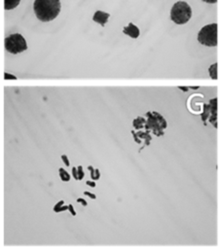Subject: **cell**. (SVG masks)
Segmentation results:
<instances>
[{
  "instance_id": "cell-1",
  "label": "cell",
  "mask_w": 219,
  "mask_h": 249,
  "mask_svg": "<svg viewBox=\"0 0 219 249\" xmlns=\"http://www.w3.org/2000/svg\"><path fill=\"white\" fill-rule=\"evenodd\" d=\"M59 0H34L33 11L37 18L43 22L55 19L60 12Z\"/></svg>"
},
{
  "instance_id": "cell-2",
  "label": "cell",
  "mask_w": 219,
  "mask_h": 249,
  "mask_svg": "<svg viewBox=\"0 0 219 249\" xmlns=\"http://www.w3.org/2000/svg\"><path fill=\"white\" fill-rule=\"evenodd\" d=\"M192 17V9L185 1H178L173 4L170 10V18L176 24L187 23Z\"/></svg>"
},
{
  "instance_id": "cell-3",
  "label": "cell",
  "mask_w": 219,
  "mask_h": 249,
  "mask_svg": "<svg viewBox=\"0 0 219 249\" xmlns=\"http://www.w3.org/2000/svg\"><path fill=\"white\" fill-rule=\"evenodd\" d=\"M218 25L209 23L201 27L198 33V41L206 47H216L218 44Z\"/></svg>"
},
{
  "instance_id": "cell-4",
  "label": "cell",
  "mask_w": 219,
  "mask_h": 249,
  "mask_svg": "<svg viewBox=\"0 0 219 249\" xmlns=\"http://www.w3.org/2000/svg\"><path fill=\"white\" fill-rule=\"evenodd\" d=\"M146 125L145 128L149 131L152 130L157 136L164 135V130L166 128L165 119L158 112H147L146 113Z\"/></svg>"
},
{
  "instance_id": "cell-5",
  "label": "cell",
  "mask_w": 219,
  "mask_h": 249,
  "mask_svg": "<svg viewBox=\"0 0 219 249\" xmlns=\"http://www.w3.org/2000/svg\"><path fill=\"white\" fill-rule=\"evenodd\" d=\"M4 46L6 51L13 54H18L27 50L26 40L19 33H14L6 37L4 40Z\"/></svg>"
},
{
  "instance_id": "cell-6",
  "label": "cell",
  "mask_w": 219,
  "mask_h": 249,
  "mask_svg": "<svg viewBox=\"0 0 219 249\" xmlns=\"http://www.w3.org/2000/svg\"><path fill=\"white\" fill-rule=\"evenodd\" d=\"M110 14L109 13H106V12H103V11H96L92 17V20L94 22H97L99 23L102 27L105 26V24L107 23L109 18H110Z\"/></svg>"
},
{
  "instance_id": "cell-7",
  "label": "cell",
  "mask_w": 219,
  "mask_h": 249,
  "mask_svg": "<svg viewBox=\"0 0 219 249\" xmlns=\"http://www.w3.org/2000/svg\"><path fill=\"white\" fill-rule=\"evenodd\" d=\"M123 33L129 36L132 39H136V38H138L140 31H139V28L135 24H133L132 22H129L127 26H125L123 28Z\"/></svg>"
},
{
  "instance_id": "cell-8",
  "label": "cell",
  "mask_w": 219,
  "mask_h": 249,
  "mask_svg": "<svg viewBox=\"0 0 219 249\" xmlns=\"http://www.w3.org/2000/svg\"><path fill=\"white\" fill-rule=\"evenodd\" d=\"M132 135H133V138L134 140L137 142V143H141V140H144L145 142V145H149L150 141H151V136L149 134V131H139V132H134V131H131Z\"/></svg>"
},
{
  "instance_id": "cell-9",
  "label": "cell",
  "mask_w": 219,
  "mask_h": 249,
  "mask_svg": "<svg viewBox=\"0 0 219 249\" xmlns=\"http://www.w3.org/2000/svg\"><path fill=\"white\" fill-rule=\"evenodd\" d=\"M216 98L212 99L209 103V112H210V118H209V121L210 123L216 126Z\"/></svg>"
},
{
  "instance_id": "cell-10",
  "label": "cell",
  "mask_w": 219,
  "mask_h": 249,
  "mask_svg": "<svg viewBox=\"0 0 219 249\" xmlns=\"http://www.w3.org/2000/svg\"><path fill=\"white\" fill-rule=\"evenodd\" d=\"M53 211L55 213H59V212H63V211H68V204L65 205L64 204V200L61 199L59 201H57L54 207H53Z\"/></svg>"
},
{
  "instance_id": "cell-11",
  "label": "cell",
  "mask_w": 219,
  "mask_h": 249,
  "mask_svg": "<svg viewBox=\"0 0 219 249\" xmlns=\"http://www.w3.org/2000/svg\"><path fill=\"white\" fill-rule=\"evenodd\" d=\"M132 125L134 128L136 129H140V128H145L146 125V120L142 117H137L136 119L133 120L132 122Z\"/></svg>"
},
{
  "instance_id": "cell-12",
  "label": "cell",
  "mask_w": 219,
  "mask_h": 249,
  "mask_svg": "<svg viewBox=\"0 0 219 249\" xmlns=\"http://www.w3.org/2000/svg\"><path fill=\"white\" fill-rule=\"evenodd\" d=\"M19 2L20 0H4V8L5 10H13L18 6Z\"/></svg>"
},
{
  "instance_id": "cell-13",
  "label": "cell",
  "mask_w": 219,
  "mask_h": 249,
  "mask_svg": "<svg viewBox=\"0 0 219 249\" xmlns=\"http://www.w3.org/2000/svg\"><path fill=\"white\" fill-rule=\"evenodd\" d=\"M58 176L62 182H69L71 179V175L62 167L58 168Z\"/></svg>"
},
{
  "instance_id": "cell-14",
  "label": "cell",
  "mask_w": 219,
  "mask_h": 249,
  "mask_svg": "<svg viewBox=\"0 0 219 249\" xmlns=\"http://www.w3.org/2000/svg\"><path fill=\"white\" fill-rule=\"evenodd\" d=\"M218 64H217V62H215V63H213V64H211L210 65V67L208 68V72H209V76H210V78L211 79H213V80H216L217 78H218V75H217V70H218Z\"/></svg>"
},
{
  "instance_id": "cell-15",
  "label": "cell",
  "mask_w": 219,
  "mask_h": 249,
  "mask_svg": "<svg viewBox=\"0 0 219 249\" xmlns=\"http://www.w3.org/2000/svg\"><path fill=\"white\" fill-rule=\"evenodd\" d=\"M77 170H78V180H82L85 176V172H84V169H83V166L82 165H78L77 166Z\"/></svg>"
},
{
  "instance_id": "cell-16",
  "label": "cell",
  "mask_w": 219,
  "mask_h": 249,
  "mask_svg": "<svg viewBox=\"0 0 219 249\" xmlns=\"http://www.w3.org/2000/svg\"><path fill=\"white\" fill-rule=\"evenodd\" d=\"M85 196H87L88 197H90L91 199H96V196H95V194H93V193H91V192H89V191H84V193H83Z\"/></svg>"
},
{
  "instance_id": "cell-17",
  "label": "cell",
  "mask_w": 219,
  "mask_h": 249,
  "mask_svg": "<svg viewBox=\"0 0 219 249\" xmlns=\"http://www.w3.org/2000/svg\"><path fill=\"white\" fill-rule=\"evenodd\" d=\"M68 211H69V213H70L73 217H75V216L77 215V212H76V210H75L74 206H73L71 203H69V204H68Z\"/></svg>"
},
{
  "instance_id": "cell-18",
  "label": "cell",
  "mask_w": 219,
  "mask_h": 249,
  "mask_svg": "<svg viewBox=\"0 0 219 249\" xmlns=\"http://www.w3.org/2000/svg\"><path fill=\"white\" fill-rule=\"evenodd\" d=\"M61 160L62 162L65 164V166H69L70 165V162H69V160H68V157L66 155H61Z\"/></svg>"
},
{
  "instance_id": "cell-19",
  "label": "cell",
  "mask_w": 219,
  "mask_h": 249,
  "mask_svg": "<svg viewBox=\"0 0 219 249\" xmlns=\"http://www.w3.org/2000/svg\"><path fill=\"white\" fill-rule=\"evenodd\" d=\"M71 171H72V172H71L72 177H73L75 180H78V170H77V166H73Z\"/></svg>"
},
{
  "instance_id": "cell-20",
  "label": "cell",
  "mask_w": 219,
  "mask_h": 249,
  "mask_svg": "<svg viewBox=\"0 0 219 249\" xmlns=\"http://www.w3.org/2000/svg\"><path fill=\"white\" fill-rule=\"evenodd\" d=\"M77 202H79L82 206H84V207H86V206H88V201L85 199V198H83V197H78L77 198Z\"/></svg>"
},
{
  "instance_id": "cell-21",
  "label": "cell",
  "mask_w": 219,
  "mask_h": 249,
  "mask_svg": "<svg viewBox=\"0 0 219 249\" xmlns=\"http://www.w3.org/2000/svg\"><path fill=\"white\" fill-rule=\"evenodd\" d=\"M4 80H17V77L9 73H4Z\"/></svg>"
},
{
  "instance_id": "cell-22",
  "label": "cell",
  "mask_w": 219,
  "mask_h": 249,
  "mask_svg": "<svg viewBox=\"0 0 219 249\" xmlns=\"http://www.w3.org/2000/svg\"><path fill=\"white\" fill-rule=\"evenodd\" d=\"M86 185L88 187H91V188H95L96 187V183L93 180H87L86 181Z\"/></svg>"
},
{
  "instance_id": "cell-23",
  "label": "cell",
  "mask_w": 219,
  "mask_h": 249,
  "mask_svg": "<svg viewBox=\"0 0 219 249\" xmlns=\"http://www.w3.org/2000/svg\"><path fill=\"white\" fill-rule=\"evenodd\" d=\"M100 178V171L98 168H95V174H94V181L99 180Z\"/></svg>"
},
{
  "instance_id": "cell-24",
  "label": "cell",
  "mask_w": 219,
  "mask_h": 249,
  "mask_svg": "<svg viewBox=\"0 0 219 249\" xmlns=\"http://www.w3.org/2000/svg\"><path fill=\"white\" fill-rule=\"evenodd\" d=\"M201 1H203L205 3H209V4H214L217 2V0H201Z\"/></svg>"
}]
</instances>
